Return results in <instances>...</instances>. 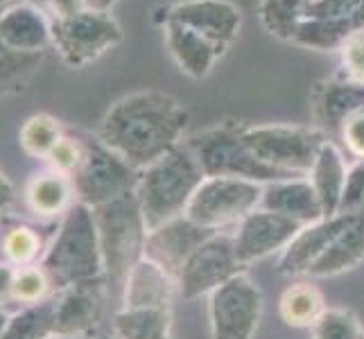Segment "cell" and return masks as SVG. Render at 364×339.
I'll list each match as a JSON object with an SVG mask.
<instances>
[{"mask_svg": "<svg viewBox=\"0 0 364 339\" xmlns=\"http://www.w3.org/2000/svg\"><path fill=\"white\" fill-rule=\"evenodd\" d=\"M188 111L177 97L159 91H141L120 97L100 122L97 138L118 156L145 170L181 141Z\"/></svg>", "mask_w": 364, "mask_h": 339, "instance_id": "6da1fadb", "label": "cell"}, {"mask_svg": "<svg viewBox=\"0 0 364 339\" xmlns=\"http://www.w3.org/2000/svg\"><path fill=\"white\" fill-rule=\"evenodd\" d=\"M204 179L206 174L186 143H179L163 158L141 170L136 197L147 233L186 215L188 204Z\"/></svg>", "mask_w": 364, "mask_h": 339, "instance_id": "7a4b0ae2", "label": "cell"}, {"mask_svg": "<svg viewBox=\"0 0 364 339\" xmlns=\"http://www.w3.org/2000/svg\"><path fill=\"white\" fill-rule=\"evenodd\" d=\"M41 267L53 287L61 292L102 279L105 262L93 208L77 202L66 210L55 242L43 254Z\"/></svg>", "mask_w": 364, "mask_h": 339, "instance_id": "3957f363", "label": "cell"}, {"mask_svg": "<svg viewBox=\"0 0 364 339\" xmlns=\"http://www.w3.org/2000/svg\"><path fill=\"white\" fill-rule=\"evenodd\" d=\"M102 249L105 276L111 290L122 296V287L132 267L145 256L147 226L136 190L93 208Z\"/></svg>", "mask_w": 364, "mask_h": 339, "instance_id": "277c9868", "label": "cell"}, {"mask_svg": "<svg viewBox=\"0 0 364 339\" xmlns=\"http://www.w3.org/2000/svg\"><path fill=\"white\" fill-rule=\"evenodd\" d=\"M186 145L195 154L206 177L249 179L256 183H272L296 179L260 163L242 141V127H215L188 138Z\"/></svg>", "mask_w": 364, "mask_h": 339, "instance_id": "5b68a950", "label": "cell"}, {"mask_svg": "<svg viewBox=\"0 0 364 339\" xmlns=\"http://www.w3.org/2000/svg\"><path fill=\"white\" fill-rule=\"evenodd\" d=\"M242 141L260 163L290 177H304L310 172L328 136L321 129L310 127L260 124V127H242Z\"/></svg>", "mask_w": 364, "mask_h": 339, "instance_id": "8992f818", "label": "cell"}, {"mask_svg": "<svg viewBox=\"0 0 364 339\" xmlns=\"http://www.w3.org/2000/svg\"><path fill=\"white\" fill-rule=\"evenodd\" d=\"M82 161L70 174L75 195L89 208H97L107 202L136 190L141 170L129 166L114 149H109L100 138L82 141Z\"/></svg>", "mask_w": 364, "mask_h": 339, "instance_id": "52a82bcc", "label": "cell"}, {"mask_svg": "<svg viewBox=\"0 0 364 339\" xmlns=\"http://www.w3.org/2000/svg\"><path fill=\"white\" fill-rule=\"evenodd\" d=\"M53 45L70 68H84L122 41L118 21L105 9L89 7L66 18H53Z\"/></svg>", "mask_w": 364, "mask_h": 339, "instance_id": "ba28073f", "label": "cell"}, {"mask_svg": "<svg viewBox=\"0 0 364 339\" xmlns=\"http://www.w3.org/2000/svg\"><path fill=\"white\" fill-rule=\"evenodd\" d=\"M262 188L265 183L249 179L206 177L188 204L186 215L204 229L220 233L224 226L240 224L249 212L260 208Z\"/></svg>", "mask_w": 364, "mask_h": 339, "instance_id": "9c48e42d", "label": "cell"}, {"mask_svg": "<svg viewBox=\"0 0 364 339\" xmlns=\"http://www.w3.org/2000/svg\"><path fill=\"white\" fill-rule=\"evenodd\" d=\"M262 315L258 285L240 271L210 294L208 317L213 339H254Z\"/></svg>", "mask_w": 364, "mask_h": 339, "instance_id": "30bf717a", "label": "cell"}, {"mask_svg": "<svg viewBox=\"0 0 364 339\" xmlns=\"http://www.w3.org/2000/svg\"><path fill=\"white\" fill-rule=\"evenodd\" d=\"M362 28L364 0H312L292 43L321 53H340L342 45Z\"/></svg>", "mask_w": 364, "mask_h": 339, "instance_id": "8fae6325", "label": "cell"}, {"mask_svg": "<svg viewBox=\"0 0 364 339\" xmlns=\"http://www.w3.org/2000/svg\"><path fill=\"white\" fill-rule=\"evenodd\" d=\"M240 260L235 256L233 237L215 233L188 258L179 274V292L183 298L213 294L220 285L240 274Z\"/></svg>", "mask_w": 364, "mask_h": 339, "instance_id": "7c38bea8", "label": "cell"}, {"mask_svg": "<svg viewBox=\"0 0 364 339\" xmlns=\"http://www.w3.org/2000/svg\"><path fill=\"white\" fill-rule=\"evenodd\" d=\"M304 229V224L290 220L279 212L254 210L237 224V233L233 235L235 256L240 265L272 256L276 251H285L296 233Z\"/></svg>", "mask_w": 364, "mask_h": 339, "instance_id": "4fadbf2b", "label": "cell"}, {"mask_svg": "<svg viewBox=\"0 0 364 339\" xmlns=\"http://www.w3.org/2000/svg\"><path fill=\"white\" fill-rule=\"evenodd\" d=\"M163 21H177L222 50H229L242 25L240 9L229 0H181L166 9Z\"/></svg>", "mask_w": 364, "mask_h": 339, "instance_id": "5bb4252c", "label": "cell"}, {"mask_svg": "<svg viewBox=\"0 0 364 339\" xmlns=\"http://www.w3.org/2000/svg\"><path fill=\"white\" fill-rule=\"evenodd\" d=\"M215 233L218 231L204 229V226H199L188 215H181L147 233L145 258L154 260L156 265H161L179 281V274L188 262V258Z\"/></svg>", "mask_w": 364, "mask_h": 339, "instance_id": "9a60e30c", "label": "cell"}, {"mask_svg": "<svg viewBox=\"0 0 364 339\" xmlns=\"http://www.w3.org/2000/svg\"><path fill=\"white\" fill-rule=\"evenodd\" d=\"M364 111V84L335 75L331 80H321L312 91V113L319 129L328 134H340L342 124Z\"/></svg>", "mask_w": 364, "mask_h": 339, "instance_id": "2e32d148", "label": "cell"}, {"mask_svg": "<svg viewBox=\"0 0 364 339\" xmlns=\"http://www.w3.org/2000/svg\"><path fill=\"white\" fill-rule=\"evenodd\" d=\"M0 43L14 53L43 55V50L53 45V28L46 11L30 3L7 7L0 14Z\"/></svg>", "mask_w": 364, "mask_h": 339, "instance_id": "e0dca14e", "label": "cell"}, {"mask_svg": "<svg viewBox=\"0 0 364 339\" xmlns=\"http://www.w3.org/2000/svg\"><path fill=\"white\" fill-rule=\"evenodd\" d=\"M179 283L154 260L141 258L122 287V308H172Z\"/></svg>", "mask_w": 364, "mask_h": 339, "instance_id": "ac0fdd59", "label": "cell"}, {"mask_svg": "<svg viewBox=\"0 0 364 339\" xmlns=\"http://www.w3.org/2000/svg\"><path fill=\"white\" fill-rule=\"evenodd\" d=\"M353 215L355 212H340V215H335V217H323L315 224L304 226V229L296 233L294 240L283 251L279 271L281 274H306L312 262L326 251V247L335 240L337 233L353 220Z\"/></svg>", "mask_w": 364, "mask_h": 339, "instance_id": "d6986e66", "label": "cell"}, {"mask_svg": "<svg viewBox=\"0 0 364 339\" xmlns=\"http://www.w3.org/2000/svg\"><path fill=\"white\" fill-rule=\"evenodd\" d=\"M163 32H166V45L174 64L193 80L206 77L210 68L215 66V61L227 53L177 21H163Z\"/></svg>", "mask_w": 364, "mask_h": 339, "instance_id": "ffe728a7", "label": "cell"}, {"mask_svg": "<svg viewBox=\"0 0 364 339\" xmlns=\"http://www.w3.org/2000/svg\"><path fill=\"white\" fill-rule=\"evenodd\" d=\"M100 323V301L91 285L68 287L55 301V339H91Z\"/></svg>", "mask_w": 364, "mask_h": 339, "instance_id": "44dd1931", "label": "cell"}, {"mask_svg": "<svg viewBox=\"0 0 364 339\" xmlns=\"http://www.w3.org/2000/svg\"><path fill=\"white\" fill-rule=\"evenodd\" d=\"M260 208L296 220L304 226L323 220V210H321L315 188H312L308 179H301V177L265 183Z\"/></svg>", "mask_w": 364, "mask_h": 339, "instance_id": "7402d4cb", "label": "cell"}, {"mask_svg": "<svg viewBox=\"0 0 364 339\" xmlns=\"http://www.w3.org/2000/svg\"><path fill=\"white\" fill-rule=\"evenodd\" d=\"M364 260V210L355 212L344 229L337 233L335 240L326 247L323 254L308 267V276L323 279V276H337L358 267Z\"/></svg>", "mask_w": 364, "mask_h": 339, "instance_id": "603a6c76", "label": "cell"}, {"mask_svg": "<svg viewBox=\"0 0 364 339\" xmlns=\"http://www.w3.org/2000/svg\"><path fill=\"white\" fill-rule=\"evenodd\" d=\"M346 174H348V170L344 166L340 149H337L331 141H326L308 172V181L312 183V188H315L317 199L323 210V217L340 215Z\"/></svg>", "mask_w": 364, "mask_h": 339, "instance_id": "cb8c5ba5", "label": "cell"}, {"mask_svg": "<svg viewBox=\"0 0 364 339\" xmlns=\"http://www.w3.org/2000/svg\"><path fill=\"white\" fill-rule=\"evenodd\" d=\"M75 185L68 174H61L57 170H46L41 174H34L25 190V199L32 212L39 217H57L66 215V210L73 206Z\"/></svg>", "mask_w": 364, "mask_h": 339, "instance_id": "d4e9b609", "label": "cell"}, {"mask_svg": "<svg viewBox=\"0 0 364 339\" xmlns=\"http://www.w3.org/2000/svg\"><path fill=\"white\" fill-rule=\"evenodd\" d=\"M172 308H120L114 317L116 339H170Z\"/></svg>", "mask_w": 364, "mask_h": 339, "instance_id": "484cf974", "label": "cell"}, {"mask_svg": "<svg viewBox=\"0 0 364 339\" xmlns=\"http://www.w3.org/2000/svg\"><path fill=\"white\" fill-rule=\"evenodd\" d=\"M281 319L294 328H308L315 325L326 312L323 296L312 283H294L287 287L279 301Z\"/></svg>", "mask_w": 364, "mask_h": 339, "instance_id": "4316f807", "label": "cell"}, {"mask_svg": "<svg viewBox=\"0 0 364 339\" xmlns=\"http://www.w3.org/2000/svg\"><path fill=\"white\" fill-rule=\"evenodd\" d=\"M310 5L312 0H262L258 14L272 36L292 43L299 25L308 16Z\"/></svg>", "mask_w": 364, "mask_h": 339, "instance_id": "83f0119b", "label": "cell"}, {"mask_svg": "<svg viewBox=\"0 0 364 339\" xmlns=\"http://www.w3.org/2000/svg\"><path fill=\"white\" fill-rule=\"evenodd\" d=\"M55 301L46 298L9 317L0 339H55Z\"/></svg>", "mask_w": 364, "mask_h": 339, "instance_id": "f1b7e54d", "label": "cell"}, {"mask_svg": "<svg viewBox=\"0 0 364 339\" xmlns=\"http://www.w3.org/2000/svg\"><path fill=\"white\" fill-rule=\"evenodd\" d=\"M18 138L25 154H30L34 158H48L50 152L57 147V143L64 138V134H61L59 122L53 116L36 113V116L25 120Z\"/></svg>", "mask_w": 364, "mask_h": 339, "instance_id": "f546056e", "label": "cell"}, {"mask_svg": "<svg viewBox=\"0 0 364 339\" xmlns=\"http://www.w3.org/2000/svg\"><path fill=\"white\" fill-rule=\"evenodd\" d=\"M41 235L36 233L32 226H11L0 237V251H3L5 260L14 267H28L36 265V258L41 254Z\"/></svg>", "mask_w": 364, "mask_h": 339, "instance_id": "4dcf8cb0", "label": "cell"}, {"mask_svg": "<svg viewBox=\"0 0 364 339\" xmlns=\"http://www.w3.org/2000/svg\"><path fill=\"white\" fill-rule=\"evenodd\" d=\"M43 55H23L14 53L0 43V93L21 91L39 70Z\"/></svg>", "mask_w": 364, "mask_h": 339, "instance_id": "1f68e13d", "label": "cell"}, {"mask_svg": "<svg viewBox=\"0 0 364 339\" xmlns=\"http://www.w3.org/2000/svg\"><path fill=\"white\" fill-rule=\"evenodd\" d=\"M53 283H50L48 274L41 265H28V267H16L14 276V287H11V301H16L23 308L36 306L48 298V292Z\"/></svg>", "mask_w": 364, "mask_h": 339, "instance_id": "d6a6232c", "label": "cell"}, {"mask_svg": "<svg viewBox=\"0 0 364 339\" xmlns=\"http://www.w3.org/2000/svg\"><path fill=\"white\" fill-rule=\"evenodd\" d=\"M315 339H364V328L358 317L348 310H326L319 321L312 325Z\"/></svg>", "mask_w": 364, "mask_h": 339, "instance_id": "836d02e7", "label": "cell"}, {"mask_svg": "<svg viewBox=\"0 0 364 339\" xmlns=\"http://www.w3.org/2000/svg\"><path fill=\"white\" fill-rule=\"evenodd\" d=\"M340 57H342V68L337 75L364 84V28L360 32H355L342 45Z\"/></svg>", "mask_w": 364, "mask_h": 339, "instance_id": "e575fe53", "label": "cell"}, {"mask_svg": "<svg viewBox=\"0 0 364 339\" xmlns=\"http://www.w3.org/2000/svg\"><path fill=\"white\" fill-rule=\"evenodd\" d=\"M82 152H84L82 141H75V138L64 136L46 161L50 163V170H57V172L68 174V177H70V174L75 172V168L80 166Z\"/></svg>", "mask_w": 364, "mask_h": 339, "instance_id": "d590c367", "label": "cell"}, {"mask_svg": "<svg viewBox=\"0 0 364 339\" xmlns=\"http://www.w3.org/2000/svg\"><path fill=\"white\" fill-rule=\"evenodd\" d=\"M360 210H364V161L355 163L348 170L342 206H340V212H360Z\"/></svg>", "mask_w": 364, "mask_h": 339, "instance_id": "8d00e7d4", "label": "cell"}, {"mask_svg": "<svg viewBox=\"0 0 364 339\" xmlns=\"http://www.w3.org/2000/svg\"><path fill=\"white\" fill-rule=\"evenodd\" d=\"M340 138L346 149L360 161H364V111L350 116L340 129Z\"/></svg>", "mask_w": 364, "mask_h": 339, "instance_id": "74e56055", "label": "cell"}, {"mask_svg": "<svg viewBox=\"0 0 364 339\" xmlns=\"http://www.w3.org/2000/svg\"><path fill=\"white\" fill-rule=\"evenodd\" d=\"M14 276L16 267L9 265V262H0V308H3V301L11 298V287H14Z\"/></svg>", "mask_w": 364, "mask_h": 339, "instance_id": "f35d334b", "label": "cell"}, {"mask_svg": "<svg viewBox=\"0 0 364 339\" xmlns=\"http://www.w3.org/2000/svg\"><path fill=\"white\" fill-rule=\"evenodd\" d=\"M14 199V185L9 183V179L0 172V210L7 208V204Z\"/></svg>", "mask_w": 364, "mask_h": 339, "instance_id": "ab89813d", "label": "cell"}, {"mask_svg": "<svg viewBox=\"0 0 364 339\" xmlns=\"http://www.w3.org/2000/svg\"><path fill=\"white\" fill-rule=\"evenodd\" d=\"M118 0H97V9H105V11H109V7L111 5H116Z\"/></svg>", "mask_w": 364, "mask_h": 339, "instance_id": "60d3db41", "label": "cell"}, {"mask_svg": "<svg viewBox=\"0 0 364 339\" xmlns=\"http://www.w3.org/2000/svg\"><path fill=\"white\" fill-rule=\"evenodd\" d=\"M7 321H9V315H7V312H3V308H0V335H3Z\"/></svg>", "mask_w": 364, "mask_h": 339, "instance_id": "b9f144b4", "label": "cell"}, {"mask_svg": "<svg viewBox=\"0 0 364 339\" xmlns=\"http://www.w3.org/2000/svg\"><path fill=\"white\" fill-rule=\"evenodd\" d=\"M25 3H30V5H34V7H39L41 11H46L48 0H25Z\"/></svg>", "mask_w": 364, "mask_h": 339, "instance_id": "7bdbcfd3", "label": "cell"}, {"mask_svg": "<svg viewBox=\"0 0 364 339\" xmlns=\"http://www.w3.org/2000/svg\"><path fill=\"white\" fill-rule=\"evenodd\" d=\"M89 3V7H97V0H86Z\"/></svg>", "mask_w": 364, "mask_h": 339, "instance_id": "ee69618b", "label": "cell"}, {"mask_svg": "<svg viewBox=\"0 0 364 339\" xmlns=\"http://www.w3.org/2000/svg\"><path fill=\"white\" fill-rule=\"evenodd\" d=\"M3 3H5V0H0V5H3Z\"/></svg>", "mask_w": 364, "mask_h": 339, "instance_id": "f6af8a7d", "label": "cell"}, {"mask_svg": "<svg viewBox=\"0 0 364 339\" xmlns=\"http://www.w3.org/2000/svg\"><path fill=\"white\" fill-rule=\"evenodd\" d=\"M0 237H3V235H0Z\"/></svg>", "mask_w": 364, "mask_h": 339, "instance_id": "bcb514c9", "label": "cell"}]
</instances>
